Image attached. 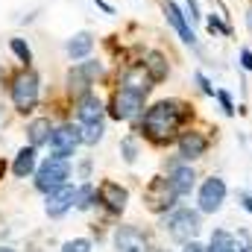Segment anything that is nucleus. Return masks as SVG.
I'll list each match as a JSON object with an SVG mask.
<instances>
[{"mask_svg":"<svg viewBox=\"0 0 252 252\" xmlns=\"http://www.w3.org/2000/svg\"><path fill=\"white\" fill-rule=\"evenodd\" d=\"M62 252H91V244L85 238H76V241H67Z\"/></svg>","mask_w":252,"mask_h":252,"instance_id":"nucleus-27","label":"nucleus"},{"mask_svg":"<svg viewBox=\"0 0 252 252\" xmlns=\"http://www.w3.org/2000/svg\"><path fill=\"white\" fill-rule=\"evenodd\" d=\"M144 112V94L138 91H129V88H121L115 97H112V118L118 121H132Z\"/></svg>","mask_w":252,"mask_h":252,"instance_id":"nucleus-6","label":"nucleus"},{"mask_svg":"<svg viewBox=\"0 0 252 252\" xmlns=\"http://www.w3.org/2000/svg\"><path fill=\"white\" fill-rule=\"evenodd\" d=\"M156 82H153V76L147 73V67L144 64H132V67H126L124 76H121V88H129V91H138V94H150V88H153Z\"/></svg>","mask_w":252,"mask_h":252,"instance_id":"nucleus-10","label":"nucleus"},{"mask_svg":"<svg viewBox=\"0 0 252 252\" xmlns=\"http://www.w3.org/2000/svg\"><path fill=\"white\" fill-rule=\"evenodd\" d=\"M12 103L18 112H32L38 103V76L32 70H21L12 82Z\"/></svg>","mask_w":252,"mask_h":252,"instance_id":"nucleus-4","label":"nucleus"},{"mask_svg":"<svg viewBox=\"0 0 252 252\" xmlns=\"http://www.w3.org/2000/svg\"><path fill=\"white\" fill-rule=\"evenodd\" d=\"M115 252H150V241L141 229L121 226L115 232Z\"/></svg>","mask_w":252,"mask_h":252,"instance_id":"nucleus-9","label":"nucleus"},{"mask_svg":"<svg viewBox=\"0 0 252 252\" xmlns=\"http://www.w3.org/2000/svg\"><path fill=\"white\" fill-rule=\"evenodd\" d=\"M164 232L176 241V244H188L199 232V211L190 208H176L170 217H164Z\"/></svg>","mask_w":252,"mask_h":252,"instance_id":"nucleus-3","label":"nucleus"},{"mask_svg":"<svg viewBox=\"0 0 252 252\" xmlns=\"http://www.w3.org/2000/svg\"><path fill=\"white\" fill-rule=\"evenodd\" d=\"M0 82H3V67H0Z\"/></svg>","mask_w":252,"mask_h":252,"instance_id":"nucleus-38","label":"nucleus"},{"mask_svg":"<svg viewBox=\"0 0 252 252\" xmlns=\"http://www.w3.org/2000/svg\"><path fill=\"white\" fill-rule=\"evenodd\" d=\"M12 170H15V176H21V179H24V176H30V173L35 170V147L21 150V153H18V158H15V167H12Z\"/></svg>","mask_w":252,"mask_h":252,"instance_id":"nucleus-22","label":"nucleus"},{"mask_svg":"<svg viewBox=\"0 0 252 252\" xmlns=\"http://www.w3.org/2000/svg\"><path fill=\"white\" fill-rule=\"evenodd\" d=\"M0 252H12V250H0Z\"/></svg>","mask_w":252,"mask_h":252,"instance_id":"nucleus-39","label":"nucleus"},{"mask_svg":"<svg viewBox=\"0 0 252 252\" xmlns=\"http://www.w3.org/2000/svg\"><path fill=\"white\" fill-rule=\"evenodd\" d=\"M73 202H76V188L62 185V188H56V190H50V193H47V205H44V208H47V214H50V217H62Z\"/></svg>","mask_w":252,"mask_h":252,"instance_id":"nucleus-12","label":"nucleus"},{"mask_svg":"<svg viewBox=\"0 0 252 252\" xmlns=\"http://www.w3.org/2000/svg\"><path fill=\"white\" fill-rule=\"evenodd\" d=\"M79 67L85 70V76H88L91 82H94V79H97V76L103 73V64H100V62H85V64H79Z\"/></svg>","mask_w":252,"mask_h":252,"instance_id":"nucleus-28","label":"nucleus"},{"mask_svg":"<svg viewBox=\"0 0 252 252\" xmlns=\"http://www.w3.org/2000/svg\"><path fill=\"white\" fill-rule=\"evenodd\" d=\"M238 238L244 241V244H238V252H252V238H250V232H238Z\"/></svg>","mask_w":252,"mask_h":252,"instance_id":"nucleus-33","label":"nucleus"},{"mask_svg":"<svg viewBox=\"0 0 252 252\" xmlns=\"http://www.w3.org/2000/svg\"><path fill=\"white\" fill-rule=\"evenodd\" d=\"M67 85H70V94H73L76 100H79L82 94H88V91H91V79L85 76V70H82V67H73V70L67 73Z\"/></svg>","mask_w":252,"mask_h":252,"instance_id":"nucleus-21","label":"nucleus"},{"mask_svg":"<svg viewBox=\"0 0 252 252\" xmlns=\"http://www.w3.org/2000/svg\"><path fill=\"white\" fill-rule=\"evenodd\" d=\"M176 188H173V182H170V176H156V179H150V185L144 188V205L150 208V211H156V214H164V211H170L173 205H176Z\"/></svg>","mask_w":252,"mask_h":252,"instance_id":"nucleus-2","label":"nucleus"},{"mask_svg":"<svg viewBox=\"0 0 252 252\" xmlns=\"http://www.w3.org/2000/svg\"><path fill=\"white\" fill-rule=\"evenodd\" d=\"M9 47H12V53H15L24 64L32 62V50H30V44H27L24 38H12V41H9Z\"/></svg>","mask_w":252,"mask_h":252,"instance_id":"nucleus-25","label":"nucleus"},{"mask_svg":"<svg viewBox=\"0 0 252 252\" xmlns=\"http://www.w3.org/2000/svg\"><path fill=\"white\" fill-rule=\"evenodd\" d=\"M3 170H6V164H3V161H0V176H3Z\"/></svg>","mask_w":252,"mask_h":252,"instance_id":"nucleus-37","label":"nucleus"},{"mask_svg":"<svg viewBox=\"0 0 252 252\" xmlns=\"http://www.w3.org/2000/svg\"><path fill=\"white\" fill-rule=\"evenodd\" d=\"M193 79H196V82H199V88H202V94H211V97H214V94H217V91H214V88H211V82H208V79H205V76H202V73H199V70H196V73H193Z\"/></svg>","mask_w":252,"mask_h":252,"instance_id":"nucleus-31","label":"nucleus"},{"mask_svg":"<svg viewBox=\"0 0 252 252\" xmlns=\"http://www.w3.org/2000/svg\"><path fill=\"white\" fill-rule=\"evenodd\" d=\"M205 150H208V138L202 135V132H182V138H179V156L185 158V161H193V158H202L205 156Z\"/></svg>","mask_w":252,"mask_h":252,"instance_id":"nucleus-11","label":"nucleus"},{"mask_svg":"<svg viewBox=\"0 0 252 252\" xmlns=\"http://www.w3.org/2000/svg\"><path fill=\"white\" fill-rule=\"evenodd\" d=\"M214 97L220 100V106H223V112H226V115H235V103H232V97H229L226 91H217Z\"/></svg>","mask_w":252,"mask_h":252,"instance_id":"nucleus-29","label":"nucleus"},{"mask_svg":"<svg viewBox=\"0 0 252 252\" xmlns=\"http://www.w3.org/2000/svg\"><path fill=\"white\" fill-rule=\"evenodd\" d=\"M70 176V167H67V158H47L41 167H38V173H35V188L44 190V193H50V190L62 188L67 185L64 179Z\"/></svg>","mask_w":252,"mask_h":252,"instance_id":"nucleus-5","label":"nucleus"},{"mask_svg":"<svg viewBox=\"0 0 252 252\" xmlns=\"http://www.w3.org/2000/svg\"><path fill=\"white\" fill-rule=\"evenodd\" d=\"M170 182H173V188H176L179 196H188L190 190H193V185H196V173L190 170L188 164H176L170 170Z\"/></svg>","mask_w":252,"mask_h":252,"instance_id":"nucleus-16","label":"nucleus"},{"mask_svg":"<svg viewBox=\"0 0 252 252\" xmlns=\"http://www.w3.org/2000/svg\"><path fill=\"white\" fill-rule=\"evenodd\" d=\"M164 15H167V21H170V27L179 32V38L185 41V44H196V35H193V30H190V24H188V18L182 15V9L176 6V3H164Z\"/></svg>","mask_w":252,"mask_h":252,"instance_id":"nucleus-15","label":"nucleus"},{"mask_svg":"<svg viewBox=\"0 0 252 252\" xmlns=\"http://www.w3.org/2000/svg\"><path fill=\"white\" fill-rule=\"evenodd\" d=\"M94 202H97V190L91 188V185H82V188L76 190V208L88 211V208H91Z\"/></svg>","mask_w":252,"mask_h":252,"instance_id":"nucleus-24","label":"nucleus"},{"mask_svg":"<svg viewBox=\"0 0 252 252\" xmlns=\"http://www.w3.org/2000/svg\"><path fill=\"white\" fill-rule=\"evenodd\" d=\"M97 196H100V202L109 208V211H115V214H121L126 208V199H129V193L126 188H121L118 182H103L100 190H97Z\"/></svg>","mask_w":252,"mask_h":252,"instance_id":"nucleus-13","label":"nucleus"},{"mask_svg":"<svg viewBox=\"0 0 252 252\" xmlns=\"http://www.w3.org/2000/svg\"><path fill=\"white\" fill-rule=\"evenodd\" d=\"M47 144H50V153L56 158H70L76 153V147L82 144L79 126H59V129H53V135H50Z\"/></svg>","mask_w":252,"mask_h":252,"instance_id":"nucleus-7","label":"nucleus"},{"mask_svg":"<svg viewBox=\"0 0 252 252\" xmlns=\"http://www.w3.org/2000/svg\"><path fill=\"white\" fill-rule=\"evenodd\" d=\"M121 150H124V158H126V161H135V158H138L135 138H124V141H121Z\"/></svg>","mask_w":252,"mask_h":252,"instance_id":"nucleus-26","label":"nucleus"},{"mask_svg":"<svg viewBox=\"0 0 252 252\" xmlns=\"http://www.w3.org/2000/svg\"><path fill=\"white\" fill-rule=\"evenodd\" d=\"M103 121H94V124H79V135H82V144H97L103 138Z\"/></svg>","mask_w":252,"mask_h":252,"instance_id":"nucleus-23","label":"nucleus"},{"mask_svg":"<svg viewBox=\"0 0 252 252\" xmlns=\"http://www.w3.org/2000/svg\"><path fill=\"white\" fill-rule=\"evenodd\" d=\"M223 202H226V182L220 176L205 179L202 188H199V211L202 214H214V211L223 208Z\"/></svg>","mask_w":252,"mask_h":252,"instance_id":"nucleus-8","label":"nucleus"},{"mask_svg":"<svg viewBox=\"0 0 252 252\" xmlns=\"http://www.w3.org/2000/svg\"><path fill=\"white\" fill-rule=\"evenodd\" d=\"M182 252H208V247H202L199 241H188V244H182Z\"/></svg>","mask_w":252,"mask_h":252,"instance_id":"nucleus-34","label":"nucleus"},{"mask_svg":"<svg viewBox=\"0 0 252 252\" xmlns=\"http://www.w3.org/2000/svg\"><path fill=\"white\" fill-rule=\"evenodd\" d=\"M238 202L244 205V211H250L252 214V193L250 190H238Z\"/></svg>","mask_w":252,"mask_h":252,"instance_id":"nucleus-32","label":"nucleus"},{"mask_svg":"<svg viewBox=\"0 0 252 252\" xmlns=\"http://www.w3.org/2000/svg\"><path fill=\"white\" fill-rule=\"evenodd\" d=\"M147 73L153 76V82H161V79H167V73H170V67H167V59L158 53V50H153V53H147Z\"/></svg>","mask_w":252,"mask_h":252,"instance_id":"nucleus-20","label":"nucleus"},{"mask_svg":"<svg viewBox=\"0 0 252 252\" xmlns=\"http://www.w3.org/2000/svg\"><path fill=\"white\" fill-rule=\"evenodd\" d=\"M27 135H30V144H32V147H41V144H47V141H50L53 126H50L47 118H38V121H32V124L27 126Z\"/></svg>","mask_w":252,"mask_h":252,"instance_id":"nucleus-19","label":"nucleus"},{"mask_svg":"<svg viewBox=\"0 0 252 252\" xmlns=\"http://www.w3.org/2000/svg\"><path fill=\"white\" fill-rule=\"evenodd\" d=\"M208 30H211V32H229V27H226L217 15H211V18H208Z\"/></svg>","mask_w":252,"mask_h":252,"instance_id":"nucleus-30","label":"nucleus"},{"mask_svg":"<svg viewBox=\"0 0 252 252\" xmlns=\"http://www.w3.org/2000/svg\"><path fill=\"white\" fill-rule=\"evenodd\" d=\"M91 47H94V35H91V32H76V35H70L67 44H64V50H67L70 59H85V56L91 53Z\"/></svg>","mask_w":252,"mask_h":252,"instance_id":"nucleus-17","label":"nucleus"},{"mask_svg":"<svg viewBox=\"0 0 252 252\" xmlns=\"http://www.w3.org/2000/svg\"><path fill=\"white\" fill-rule=\"evenodd\" d=\"M241 64H244V70H252V50H241Z\"/></svg>","mask_w":252,"mask_h":252,"instance_id":"nucleus-35","label":"nucleus"},{"mask_svg":"<svg viewBox=\"0 0 252 252\" xmlns=\"http://www.w3.org/2000/svg\"><path fill=\"white\" fill-rule=\"evenodd\" d=\"M94 3H97V6H100V9H106V12H112V6H109V3H106V0H94Z\"/></svg>","mask_w":252,"mask_h":252,"instance_id":"nucleus-36","label":"nucleus"},{"mask_svg":"<svg viewBox=\"0 0 252 252\" xmlns=\"http://www.w3.org/2000/svg\"><path fill=\"white\" fill-rule=\"evenodd\" d=\"M208 252H238L235 235L226 232V229H214L211 232V241H208Z\"/></svg>","mask_w":252,"mask_h":252,"instance_id":"nucleus-18","label":"nucleus"},{"mask_svg":"<svg viewBox=\"0 0 252 252\" xmlns=\"http://www.w3.org/2000/svg\"><path fill=\"white\" fill-rule=\"evenodd\" d=\"M76 118H79V124H94V121H103V103H100V97L97 94H82L79 100H76Z\"/></svg>","mask_w":252,"mask_h":252,"instance_id":"nucleus-14","label":"nucleus"},{"mask_svg":"<svg viewBox=\"0 0 252 252\" xmlns=\"http://www.w3.org/2000/svg\"><path fill=\"white\" fill-rule=\"evenodd\" d=\"M185 118H188V109L179 100H158L144 115V135L153 144H170Z\"/></svg>","mask_w":252,"mask_h":252,"instance_id":"nucleus-1","label":"nucleus"}]
</instances>
